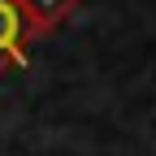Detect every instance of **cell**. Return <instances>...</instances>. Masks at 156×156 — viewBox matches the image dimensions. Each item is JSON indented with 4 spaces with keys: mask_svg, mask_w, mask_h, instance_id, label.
I'll list each match as a JSON object with an SVG mask.
<instances>
[{
    "mask_svg": "<svg viewBox=\"0 0 156 156\" xmlns=\"http://www.w3.org/2000/svg\"><path fill=\"white\" fill-rule=\"evenodd\" d=\"M17 35H22V17L9 0H0V52H9V61L22 65V52H17Z\"/></svg>",
    "mask_w": 156,
    "mask_h": 156,
    "instance_id": "cell-1",
    "label": "cell"
},
{
    "mask_svg": "<svg viewBox=\"0 0 156 156\" xmlns=\"http://www.w3.org/2000/svg\"><path fill=\"white\" fill-rule=\"evenodd\" d=\"M69 9H74V0H26V13L35 17V26H39V30L56 26Z\"/></svg>",
    "mask_w": 156,
    "mask_h": 156,
    "instance_id": "cell-2",
    "label": "cell"
}]
</instances>
